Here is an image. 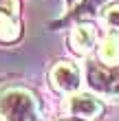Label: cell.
<instances>
[{
  "mask_svg": "<svg viewBox=\"0 0 119 121\" xmlns=\"http://www.w3.org/2000/svg\"><path fill=\"white\" fill-rule=\"evenodd\" d=\"M68 110L71 115L75 117H99L104 112V106L97 101L95 97H88V95H75L71 101H68Z\"/></svg>",
  "mask_w": 119,
  "mask_h": 121,
  "instance_id": "5",
  "label": "cell"
},
{
  "mask_svg": "<svg viewBox=\"0 0 119 121\" xmlns=\"http://www.w3.org/2000/svg\"><path fill=\"white\" fill-rule=\"evenodd\" d=\"M99 60L106 64H113V66H119V35L106 38L104 46L99 48Z\"/></svg>",
  "mask_w": 119,
  "mask_h": 121,
  "instance_id": "8",
  "label": "cell"
},
{
  "mask_svg": "<svg viewBox=\"0 0 119 121\" xmlns=\"http://www.w3.org/2000/svg\"><path fill=\"white\" fill-rule=\"evenodd\" d=\"M73 2H75V0H66V7H71Z\"/></svg>",
  "mask_w": 119,
  "mask_h": 121,
  "instance_id": "10",
  "label": "cell"
},
{
  "mask_svg": "<svg viewBox=\"0 0 119 121\" xmlns=\"http://www.w3.org/2000/svg\"><path fill=\"white\" fill-rule=\"evenodd\" d=\"M106 22L110 24V29H119V2L106 9Z\"/></svg>",
  "mask_w": 119,
  "mask_h": 121,
  "instance_id": "9",
  "label": "cell"
},
{
  "mask_svg": "<svg viewBox=\"0 0 119 121\" xmlns=\"http://www.w3.org/2000/svg\"><path fill=\"white\" fill-rule=\"evenodd\" d=\"M71 44L75 48V53H88L90 48L97 44V33L93 26L88 24H82V26H75L73 33H71Z\"/></svg>",
  "mask_w": 119,
  "mask_h": 121,
  "instance_id": "6",
  "label": "cell"
},
{
  "mask_svg": "<svg viewBox=\"0 0 119 121\" xmlns=\"http://www.w3.org/2000/svg\"><path fill=\"white\" fill-rule=\"evenodd\" d=\"M18 35H20L18 2L16 0H0V40L11 42Z\"/></svg>",
  "mask_w": 119,
  "mask_h": 121,
  "instance_id": "3",
  "label": "cell"
},
{
  "mask_svg": "<svg viewBox=\"0 0 119 121\" xmlns=\"http://www.w3.org/2000/svg\"><path fill=\"white\" fill-rule=\"evenodd\" d=\"M51 84L62 92H73L79 88V70L68 62H57L51 68Z\"/></svg>",
  "mask_w": 119,
  "mask_h": 121,
  "instance_id": "4",
  "label": "cell"
},
{
  "mask_svg": "<svg viewBox=\"0 0 119 121\" xmlns=\"http://www.w3.org/2000/svg\"><path fill=\"white\" fill-rule=\"evenodd\" d=\"M2 121H42L33 95L24 88H11L0 97Z\"/></svg>",
  "mask_w": 119,
  "mask_h": 121,
  "instance_id": "1",
  "label": "cell"
},
{
  "mask_svg": "<svg viewBox=\"0 0 119 121\" xmlns=\"http://www.w3.org/2000/svg\"><path fill=\"white\" fill-rule=\"evenodd\" d=\"M106 2V0H82L79 4H75L73 9H71V13L62 20V22H57V24H66V22H71V20H79V18H88V16H93V13L99 9V7Z\"/></svg>",
  "mask_w": 119,
  "mask_h": 121,
  "instance_id": "7",
  "label": "cell"
},
{
  "mask_svg": "<svg viewBox=\"0 0 119 121\" xmlns=\"http://www.w3.org/2000/svg\"><path fill=\"white\" fill-rule=\"evenodd\" d=\"M88 86L108 97H119V66L106 62H88L86 68Z\"/></svg>",
  "mask_w": 119,
  "mask_h": 121,
  "instance_id": "2",
  "label": "cell"
}]
</instances>
